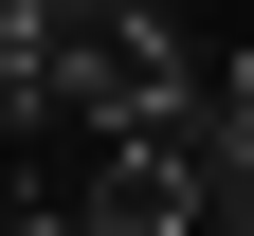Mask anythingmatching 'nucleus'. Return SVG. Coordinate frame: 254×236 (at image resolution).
<instances>
[{
  "label": "nucleus",
  "mask_w": 254,
  "mask_h": 236,
  "mask_svg": "<svg viewBox=\"0 0 254 236\" xmlns=\"http://www.w3.org/2000/svg\"><path fill=\"white\" fill-rule=\"evenodd\" d=\"M182 91H200V55H182L164 0H55V127H73V146L164 127Z\"/></svg>",
  "instance_id": "f257e3e1"
},
{
  "label": "nucleus",
  "mask_w": 254,
  "mask_h": 236,
  "mask_svg": "<svg viewBox=\"0 0 254 236\" xmlns=\"http://www.w3.org/2000/svg\"><path fill=\"white\" fill-rule=\"evenodd\" d=\"M182 218H200V182H182L145 127H127V146H91V182H73V236H182Z\"/></svg>",
  "instance_id": "f03ea898"
},
{
  "label": "nucleus",
  "mask_w": 254,
  "mask_h": 236,
  "mask_svg": "<svg viewBox=\"0 0 254 236\" xmlns=\"http://www.w3.org/2000/svg\"><path fill=\"white\" fill-rule=\"evenodd\" d=\"M0 127H55V0H0Z\"/></svg>",
  "instance_id": "7ed1b4c3"
},
{
  "label": "nucleus",
  "mask_w": 254,
  "mask_h": 236,
  "mask_svg": "<svg viewBox=\"0 0 254 236\" xmlns=\"http://www.w3.org/2000/svg\"><path fill=\"white\" fill-rule=\"evenodd\" d=\"M0 236H73V200H18V218H0Z\"/></svg>",
  "instance_id": "20e7f679"
}]
</instances>
